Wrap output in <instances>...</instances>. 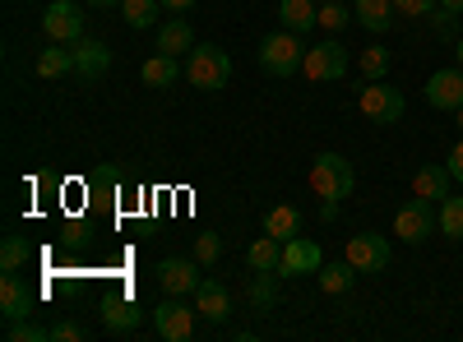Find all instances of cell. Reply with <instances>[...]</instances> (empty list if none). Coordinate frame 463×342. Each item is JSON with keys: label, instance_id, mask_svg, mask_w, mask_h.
Segmentation results:
<instances>
[{"label": "cell", "instance_id": "obj_1", "mask_svg": "<svg viewBox=\"0 0 463 342\" xmlns=\"http://www.w3.org/2000/svg\"><path fill=\"white\" fill-rule=\"evenodd\" d=\"M311 189H316L325 204L347 199V195L357 189V171H353V162H347L343 153H320V158L311 162Z\"/></svg>", "mask_w": 463, "mask_h": 342}, {"label": "cell", "instance_id": "obj_2", "mask_svg": "<svg viewBox=\"0 0 463 342\" xmlns=\"http://www.w3.org/2000/svg\"><path fill=\"white\" fill-rule=\"evenodd\" d=\"M185 79H190V88H200V93L227 88V79H232L227 51L213 47V42H204V47H195V51H185Z\"/></svg>", "mask_w": 463, "mask_h": 342}, {"label": "cell", "instance_id": "obj_3", "mask_svg": "<svg viewBox=\"0 0 463 342\" xmlns=\"http://www.w3.org/2000/svg\"><path fill=\"white\" fill-rule=\"evenodd\" d=\"M301 60H306V47H301V37L288 32V28L260 42V69L274 74V79H288V74H297Z\"/></svg>", "mask_w": 463, "mask_h": 342}, {"label": "cell", "instance_id": "obj_4", "mask_svg": "<svg viewBox=\"0 0 463 342\" xmlns=\"http://www.w3.org/2000/svg\"><path fill=\"white\" fill-rule=\"evenodd\" d=\"M394 236H399L403 245H421V241H431V236H436V208H431V199L412 195V199L394 213Z\"/></svg>", "mask_w": 463, "mask_h": 342}, {"label": "cell", "instance_id": "obj_5", "mask_svg": "<svg viewBox=\"0 0 463 342\" xmlns=\"http://www.w3.org/2000/svg\"><path fill=\"white\" fill-rule=\"evenodd\" d=\"M301 74L311 84H329V79H343L347 74V47L343 42H316V47H306V60H301Z\"/></svg>", "mask_w": 463, "mask_h": 342}, {"label": "cell", "instance_id": "obj_6", "mask_svg": "<svg viewBox=\"0 0 463 342\" xmlns=\"http://www.w3.org/2000/svg\"><path fill=\"white\" fill-rule=\"evenodd\" d=\"M357 106H362V116L375 121V125H399V116H403V106H408V102H403L399 88H390L384 79H375L371 88H362Z\"/></svg>", "mask_w": 463, "mask_h": 342}, {"label": "cell", "instance_id": "obj_7", "mask_svg": "<svg viewBox=\"0 0 463 342\" xmlns=\"http://www.w3.org/2000/svg\"><path fill=\"white\" fill-rule=\"evenodd\" d=\"M195 306H185L181 296H167L158 310H153V328H158V337L167 342H185V337H195Z\"/></svg>", "mask_w": 463, "mask_h": 342}, {"label": "cell", "instance_id": "obj_8", "mask_svg": "<svg viewBox=\"0 0 463 342\" xmlns=\"http://www.w3.org/2000/svg\"><path fill=\"white\" fill-rule=\"evenodd\" d=\"M43 32L52 37V42H80L84 37V14H80V5L74 0H52L47 5V14H43Z\"/></svg>", "mask_w": 463, "mask_h": 342}, {"label": "cell", "instance_id": "obj_9", "mask_svg": "<svg viewBox=\"0 0 463 342\" xmlns=\"http://www.w3.org/2000/svg\"><path fill=\"white\" fill-rule=\"evenodd\" d=\"M325 269V254L316 241L306 236H292L283 241V259H279V278H301V273H320Z\"/></svg>", "mask_w": 463, "mask_h": 342}, {"label": "cell", "instance_id": "obj_10", "mask_svg": "<svg viewBox=\"0 0 463 342\" xmlns=\"http://www.w3.org/2000/svg\"><path fill=\"white\" fill-rule=\"evenodd\" d=\"M390 241H384V236H375V232H362V236H353V241H347V263H353V269L357 273H380L384 269V263H390Z\"/></svg>", "mask_w": 463, "mask_h": 342}, {"label": "cell", "instance_id": "obj_11", "mask_svg": "<svg viewBox=\"0 0 463 342\" xmlns=\"http://www.w3.org/2000/svg\"><path fill=\"white\" fill-rule=\"evenodd\" d=\"M200 269H204L200 259H163L158 263V282H163L167 296H195V287L204 282Z\"/></svg>", "mask_w": 463, "mask_h": 342}, {"label": "cell", "instance_id": "obj_12", "mask_svg": "<svg viewBox=\"0 0 463 342\" xmlns=\"http://www.w3.org/2000/svg\"><path fill=\"white\" fill-rule=\"evenodd\" d=\"M427 102L436 111H458L463 106V69H436L431 79H427Z\"/></svg>", "mask_w": 463, "mask_h": 342}, {"label": "cell", "instance_id": "obj_13", "mask_svg": "<svg viewBox=\"0 0 463 342\" xmlns=\"http://www.w3.org/2000/svg\"><path fill=\"white\" fill-rule=\"evenodd\" d=\"M107 65H111L107 42H98V37H80V42H74V74H80V79H98V74H107Z\"/></svg>", "mask_w": 463, "mask_h": 342}, {"label": "cell", "instance_id": "obj_14", "mask_svg": "<svg viewBox=\"0 0 463 342\" xmlns=\"http://www.w3.org/2000/svg\"><path fill=\"white\" fill-rule=\"evenodd\" d=\"M195 310L209 319V324H227V315H232V291L222 287V282H200L195 287Z\"/></svg>", "mask_w": 463, "mask_h": 342}, {"label": "cell", "instance_id": "obj_15", "mask_svg": "<svg viewBox=\"0 0 463 342\" xmlns=\"http://www.w3.org/2000/svg\"><path fill=\"white\" fill-rule=\"evenodd\" d=\"M102 328L116 333V337H126L139 328V300L130 296H116V300H102Z\"/></svg>", "mask_w": 463, "mask_h": 342}, {"label": "cell", "instance_id": "obj_16", "mask_svg": "<svg viewBox=\"0 0 463 342\" xmlns=\"http://www.w3.org/2000/svg\"><path fill=\"white\" fill-rule=\"evenodd\" d=\"M0 310H5V319H28L33 310V291L19 273H5L0 278Z\"/></svg>", "mask_w": 463, "mask_h": 342}, {"label": "cell", "instance_id": "obj_17", "mask_svg": "<svg viewBox=\"0 0 463 342\" xmlns=\"http://www.w3.org/2000/svg\"><path fill=\"white\" fill-rule=\"evenodd\" d=\"M353 14L366 32H390L394 28V0H353Z\"/></svg>", "mask_w": 463, "mask_h": 342}, {"label": "cell", "instance_id": "obj_18", "mask_svg": "<svg viewBox=\"0 0 463 342\" xmlns=\"http://www.w3.org/2000/svg\"><path fill=\"white\" fill-rule=\"evenodd\" d=\"M279 19H283V28L288 32H311L316 23H320V5L316 0H279Z\"/></svg>", "mask_w": 463, "mask_h": 342}, {"label": "cell", "instance_id": "obj_19", "mask_svg": "<svg viewBox=\"0 0 463 342\" xmlns=\"http://www.w3.org/2000/svg\"><path fill=\"white\" fill-rule=\"evenodd\" d=\"M449 180H454L449 167H436V162H431V167H421V171L412 176V195H421V199H431V204H436V199L449 195Z\"/></svg>", "mask_w": 463, "mask_h": 342}, {"label": "cell", "instance_id": "obj_20", "mask_svg": "<svg viewBox=\"0 0 463 342\" xmlns=\"http://www.w3.org/2000/svg\"><path fill=\"white\" fill-rule=\"evenodd\" d=\"M279 259H283V241L279 236H260L250 250H246V263H250V273H279Z\"/></svg>", "mask_w": 463, "mask_h": 342}, {"label": "cell", "instance_id": "obj_21", "mask_svg": "<svg viewBox=\"0 0 463 342\" xmlns=\"http://www.w3.org/2000/svg\"><path fill=\"white\" fill-rule=\"evenodd\" d=\"M139 74H144V84H148V88H172V84H176V74H185V65H176V56H163V51H158V56H148V60H144Z\"/></svg>", "mask_w": 463, "mask_h": 342}, {"label": "cell", "instance_id": "obj_22", "mask_svg": "<svg viewBox=\"0 0 463 342\" xmlns=\"http://www.w3.org/2000/svg\"><path fill=\"white\" fill-rule=\"evenodd\" d=\"M158 51L163 56H181V51H195V32H190L185 19H172L158 28Z\"/></svg>", "mask_w": 463, "mask_h": 342}, {"label": "cell", "instance_id": "obj_23", "mask_svg": "<svg viewBox=\"0 0 463 342\" xmlns=\"http://www.w3.org/2000/svg\"><path fill=\"white\" fill-rule=\"evenodd\" d=\"M246 300H250V310H274L279 306V273H250Z\"/></svg>", "mask_w": 463, "mask_h": 342}, {"label": "cell", "instance_id": "obj_24", "mask_svg": "<svg viewBox=\"0 0 463 342\" xmlns=\"http://www.w3.org/2000/svg\"><path fill=\"white\" fill-rule=\"evenodd\" d=\"M353 282H357V269L347 259L325 263V269H320V291L325 296H347V291H353Z\"/></svg>", "mask_w": 463, "mask_h": 342}, {"label": "cell", "instance_id": "obj_25", "mask_svg": "<svg viewBox=\"0 0 463 342\" xmlns=\"http://www.w3.org/2000/svg\"><path fill=\"white\" fill-rule=\"evenodd\" d=\"M65 69H74V47L70 42H52L43 56H37V74H43V79H61Z\"/></svg>", "mask_w": 463, "mask_h": 342}, {"label": "cell", "instance_id": "obj_26", "mask_svg": "<svg viewBox=\"0 0 463 342\" xmlns=\"http://www.w3.org/2000/svg\"><path fill=\"white\" fill-rule=\"evenodd\" d=\"M264 232H269V236H279V241H292V236L301 232V213H297L292 204L269 208V217H264Z\"/></svg>", "mask_w": 463, "mask_h": 342}, {"label": "cell", "instance_id": "obj_27", "mask_svg": "<svg viewBox=\"0 0 463 342\" xmlns=\"http://www.w3.org/2000/svg\"><path fill=\"white\" fill-rule=\"evenodd\" d=\"M158 10H163V0H121V14L130 28H153L158 23Z\"/></svg>", "mask_w": 463, "mask_h": 342}, {"label": "cell", "instance_id": "obj_28", "mask_svg": "<svg viewBox=\"0 0 463 342\" xmlns=\"http://www.w3.org/2000/svg\"><path fill=\"white\" fill-rule=\"evenodd\" d=\"M440 236L463 245V199H449V195L440 199Z\"/></svg>", "mask_w": 463, "mask_h": 342}, {"label": "cell", "instance_id": "obj_29", "mask_svg": "<svg viewBox=\"0 0 463 342\" xmlns=\"http://www.w3.org/2000/svg\"><path fill=\"white\" fill-rule=\"evenodd\" d=\"M28 263V241L24 236H5L0 241V273H19Z\"/></svg>", "mask_w": 463, "mask_h": 342}, {"label": "cell", "instance_id": "obj_30", "mask_svg": "<svg viewBox=\"0 0 463 342\" xmlns=\"http://www.w3.org/2000/svg\"><path fill=\"white\" fill-rule=\"evenodd\" d=\"M353 19H357V14L347 10L343 0H325V5H320V28H329V32H343Z\"/></svg>", "mask_w": 463, "mask_h": 342}, {"label": "cell", "instance_id": "obj_31", "mask_svg": "<svg viewBox=\"0 0 463 342\" xmlns=\"http://www.w3.org/2000/svg\"><path fill=\"white\" fill-rule=\"evenodd\" d=\"M362 74H366L371 84H375V79H384V74H390V51H384L380 42L362 51Z\"/></svg>", "mask_w": 463, "mask_h": 342}, {"label": "cell", "instance_id": "obj_32", "mask_svg": "<svg viewBox=\"0 0 463 342\" xmlns=\"http://www.w3.org/2000/svg\"><path fill=\"white\" fill-rule=\"evenodd\" d=\"M52 328H37L33 319H10L5 324V342H47Z\"/></svg>", "mask_w": 463, "mask_h": 342}, {"label": "cell", "instance_id": "obj_33", "mask_svg": "<svg viewBox=\"0 0 463 342\" xmlns=\"http://www.w3.org/2000/svg\"><path fill=\"white\" fill-rule=\"evenodd\" d=\"M89 337V328L80 324V319H61V324H52V342H84Z\"/></svg>", "mask_w": 463, "mask_h": 342}, {"label": "cell", "instance_id": "obj_34", "mask_svg": "<svg viewBox=\"0 0 463 342\" xmlns=\"http://www.w3.org/2000/svg\"><path fill=\"white\" fill-rule=\"evenodd\" d=\"M394 10L399 14H412V19H427L440 10V0H394Z\"/></svg>", "mask_w": 463, "mask_h": 342}, {"label": "cell", "instance_id": "obj_35", "mask_svg": "<svg viewBox=\"0 0 463 342\" xmlns=\"http://www.w3.org/2000/svg\"><path fill=\"white\" fill-rule=\"evenodd\" d=\"M218 254H222V241H218L213 232H209V236H195V259H200V263H213Z\"/></svg>", "mask_w": 463, "mask_h": 342}, {"label": "cell", "instance_id": "obj_36", "mask_svg": "<svg viewBox=\"0 0 463 342\" xmlns=\"http://www.w3.org/2000/svg\"><path fill=\"white\" fill-rule=\"evenodd\" d=\"M431 19H436V32H440V37H454V19H458V14H449V10H436Z\"/></svg>", "mask_w": 463, "mask_h": 342}, {"label": "cell", "instance_id": "obj_37", "mask_svg": "<svg viewBox=\"0 0 463 342\" xmlns=\"http://www.w3.org/2000/svg\"><path fill=\"white\" fill-rule=\"evenodd\" d=\"M445 167H449V176H454V180H463V143H454V148H449V162H445Z\"/></svg>", "mask_w": 463, "mask_h": 342}, {"label": "cell", "instance_id": "obj_38", "mask_svg": "<svg viewBox=\"0 0 463 342\" xmlns=\"http://www.w3.org/2000/svg\"><path fill=\"white\" fill-rule=\"evenodd\" d=\"M195 0H163V10H172V14H181V10H190Z\"/></svg>", "mask_w": 463, "mask_h": 342}, {"label": "cell", "instance_id": "obj_39", "mask_svg": "<svg viewBox=\"0 0 463 342\" xmlns=\"http://www.w3.org/2000/svg\"><path fill=\"white\" fill-rule=\"evenodd\" d=\"M440 10H449V14H463V0H440Z\"/></svg>", "mask_w": 463, "mask_h": 342}, {"label": "cell", "instance_id": "obj_40", "mask_svg": "<svg viewBox=\"0 0 463 342\" xmlns=\"http://www.w3.org/2000/svg\"><path fill=\"white\" fill-rule=\"evenodd\" d=\"M454 56H458V69H463V37H454Z\"/></svg>", "mask_w": 463, "mask_h": 342}, {"label": "cell", "instance_id": "obj_41", "mask_svg": "<svg viewBox=\"0 0 463 342\" xmlns=\"http://www.w3.org/2000/svg\"><path fill=\"white\" fill-rule=\"evenodd\" d=\"M89 5H98V10H107V5H121V0H89Z\"/></svg>", "mask_w": 463, "mask_h": 342}, {"label": "cell", "instance_id": "obj_42", "mask_svg": "<svg viewBox=\"0 0 463 342\" xmlns=\"http://www.w3.org/2000/svg\"><path fill=\"white\" fill-rule=\"evenodd\" d=\"M458 130H463V106H458Z\"/></svg>", "mask_w": 463, "mask_h": 342}, {"label": "cell", "instance_id": "obj_43", "mask_svg": "<svg viewBox=\"0 0 463 342\" xmlns=\"http://www.w3.org/2000/svg\"><path fill=\"white\" fill-rule=\"evenodd\" d=\"M316 5H325V0H316Z\"/></svg>", "mask_w": 463, "mask_h": 342}]
</instances>
